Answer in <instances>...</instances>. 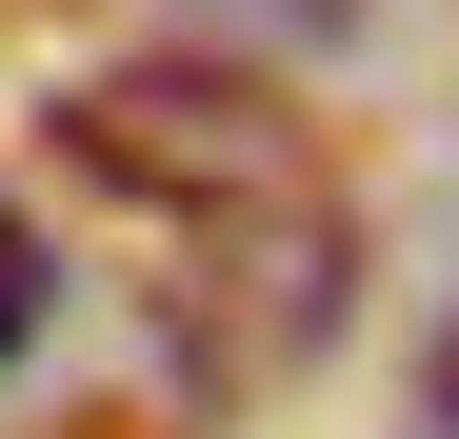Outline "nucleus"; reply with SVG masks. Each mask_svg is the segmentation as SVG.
<instances>
[{
    "label": "nucleus",
    "mask_w": 459,
    "mask_h": 439,
    "mask_svg": "<svg viewBox=\"0 0 459 439\" xmlns=\"http://www.w3.org/2000/svg\"><path fill=\"white\" fill-rule=\"evenodd\" d=\"M60 160H81L100 200L180 220V240H260V220H299L320 180H299V120L260 81H200V60H120V81L60 100Z\"/></svg>",
    "instance_id": "nucleus-1"
},
{
    "label": "nucleus",
    "mask_w": 459,
    "mask_h": 439,
    "mask_svg": "<svg viewBox=\"0 0 459 439\" xmlns=\"http://www.w3.org/2000/svg\"><path fill=\"white\" fill-rule=\"evenodd\" d=\"M21 340H40V240L0 220V359H21Z\"/></svg>",
    "instance_id": "nucleus-2"
},
{
    "label": "nucleus",
    "mask_w": 459,
    "mask_h": 439,
    "mask_svg": "<svg viewBox=\"0 0 459 439\" xmlns=\"http://www.w3.org/2000/svg\"><path fill=\"white\" fill-rule=\"evenodd\" d=\"M439 419H459V320H439Z\"/></svg>",
    "instance_id": "nucleus-3"
}]
</instances>
